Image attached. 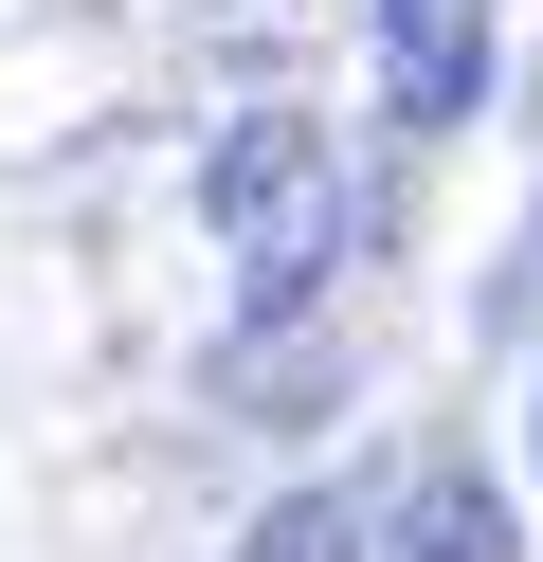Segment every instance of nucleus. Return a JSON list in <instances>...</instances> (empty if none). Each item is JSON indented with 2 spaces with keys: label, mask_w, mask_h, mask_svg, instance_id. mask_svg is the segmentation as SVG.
Masks as SVG:
<instances>
[{
  "label": "nucleus",
  "mask_w": 543,
  "mask_h": 562,
  "mask_svg": "<svg viewBox=\"0 0 543 562\" xmlns=\"http://www.w3.org/2000/svg\"><path fill=\"white\" fill-rule=\"evenodd\" d=\"M236 562H362V508H344V490H290V508L253 526Z\"/></svg>",
  "instance_id": "nucleus-4"
},
{
  "label": "nucleus",
  "mask_w": 543,
  "mask_h": 562,
  "mask_svg": "<svg viewBox=\"0 0 543 562\" xmlns=\"http://www.w3.org/2000/svg\"><path fill=\"white\" fill-rule=\"evenodd\" d=\"M471 91H489V19L471 0H398L381 19V110L398 127H471Z\"/></svg>",
  "instance_id": "nucleus-3"
},
{
  "label": "nucleus",
  "mask_w": 543,
  "mask_h": 562,
  "mask_svg": "<svg viewBox=\"0 0 543 562\" xmlns=\"http://www.w3.org/2000/svg\"><path fill=\"white\" fill-rule=\"evenodd\" d=\"M381 19H398V0H381Z\"/></svg>",
  "instance_id": "nucleus-5"
},
{
  "label": "nucleus",
  "mask_w": 543,
  "mask_h": 562,
  "mask_svg": "<svg viewBox=\"0 0 543 562\" xmlns=\"http://www.w3.org/2000/svg\"><path fill=\"white\" fill-rule=\"evenodd\" d=\"M362 562H525V526H507V490L471 472V453H417V472L362 508Z\"/></svg>",
  "instance_id": "nucleus-2"
},
{
  "label": "nucleus",
  "mask_w": 543,
  "mask_h": 562,
  "mask_svg": "<svg viewBox=\"0 0 543 562\" xmlns=\"http://www.w3.org/2000/svg\"><path fill=\"white\" fill-rule=\"evenodd\" d=\"M200 218L236 255V327H308V291L344 272V164H326V127L290 91L200 146Z\"/></svg>",
  "instance_id": "nucleus-1"
}]
</instances>
